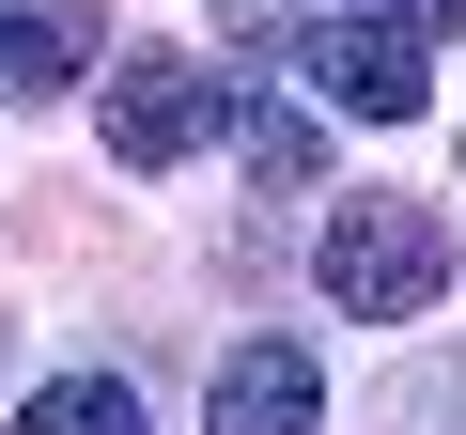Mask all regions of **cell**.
Segmentation results:
<instances>
[{
  "instance_id": "cell-1",
  "label": "cell",
  "mask_w": 466,
  "mask_h": 435,
  "mask_svg": "<svg viewBox=\"0 0 466 435\" xmlns=\"http://www.w3.org/2000/svg\"><path fill=\"white\" fill-rule=\"evenodd\" d=\"M311 265H327V296H342L358 327H404V311H435V296H451V234H435L420 202H342Z\"/></svg>"
},
{
  "instance_id": "cell-2",
  "label": "cell",
  "mask_w": 466,
  "mask_h": 435,
  "mask_svg": "<svg viewBox=\"0 0 466 435\" xmlns=\"http://www.w3.org/2000/svg\"><path fill=\"white\" fill-rule=\"evenodd\" d=\"M233 125H249V94H233L218 63H187V47H140L125 94H109V156H125V171H171V156H202V140H233Z\"/></svg>"
},
{
  "instance_id": "cell-3",
  "label": "cell",
  "mask_w": 466,
  "mask_h": 435,
  "mask_svg": "<svg viewBox=\"0 0 466 435\" xmlns=\"http://www.w3.org/2000/svg\"><path fill=\"white\" fill-rule=\"evenodd\" d=\"M296 78H327L358 125H420V94H435V78H420V32H373V16H327V32L296 47Z\"/></svg>"
},
{
  "instance_id": "cell-4",
  "label": "cell",
  "mask_w": 466,
  "mask_h": 435,
  "mask_svg": "<svg viewBox=\"0 0 466 435\" xmlns=\"http://www.w3.org/2000/svg\"><path fill=\"white\" fill-rule=\"evenodd\" d=\"M202 420H218V435H311V420H327V389H311V358H296V342H233V358H218V389H202Z\"/></svg>"
},
{
  "instance_id": "cell-5",
  "label": "cell",
  "mask_w": 466,
  "mask_h": 435,
  "mask_svg": "<svg viewBox=\"0 0 466 435\" xmlns=\"http://www.w3.org/2000/svg\"><path fill=\"white\" fill-rule=\"evenodd\" d=\"M94 32H109V0H0V94L94 78Z\"/></svg>"
},
{
  "instance_id": "cell-6",
  "label": "cell",
  "mask_w": 466,
  "mask_h": 435,
  "mask_svg": "<svg viewBox=\"0 0 466 435\" xmlns=\"http://www.w3.org/2000/svg\"><path fill=\"white\" fill-rule=\"evenodd\" d=\"M16 435H140V389L125 373H63V389L16 404Z\"/></svg>"
},
{
  "instance_id": "cell-7",
  "label": "cell",
  "mask_w": 466,
  "mask_h": 435,
  "mask_svg": "<svg viewBox=\"0 0 466 435\" xmlns=\"http://www.w3.org/2000/svg\"><path fill=\"white\" fill-rule=\"evenodd\" d=\"M233 140H249V171H265V187H311V171H327V140H311L296 109H249Z\"/></svg>"
},
{
  "instance_id": "cell-8",
  "label": "cell",
  "mask_w": 466,
  "mask_h": 435,
  "mask_svg": "<svg viewBox=\"0 0 466 435\" xmlns=\"http://www.w3.org/2000/svg\"><path fill=\"white\" fill-rule=\"evenodd\" d=\"M218 32L249 47V63H296V47H311V16H296V0H218Z\"/></svg>"
},
{
  "instance_id": "cell-9",
  "label": "cell",
  "mask_w": 466,
  "mask_h": 435,
  "mask_svg": "<svg viewBox=\"0 0 466 435\" xmlns=\"http://www.w3.org/2000/svg\"><path fill=\"white\" fill-rule=\"evenodd\" d=\"M342 16H373V32H420V47H435V32H466V0H342Z\"/></svg>"
}]
</instances>
